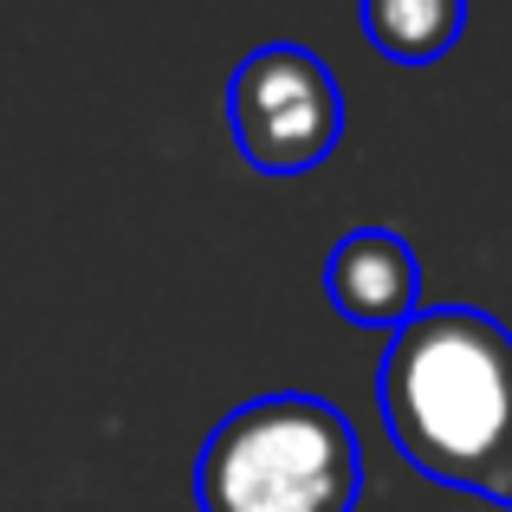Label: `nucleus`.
I'll return each mask as SVG.
<instances>
[{
    "label": "nucleus",
    "mask_w": 512,
    "mask_h": 512,
    "mask_svg": "<svg viewBox=\"0 0 512 512\" xmlns=\"http://www.w3.org/2000/svg\"><path fill=\"white\" fill-rule=\"evenodd\" d=\"M227 130L260 175H312L344 137V98L312 46H260L227 78Z\"/></svg>",
    "instance_id": "3"
},
{
    "label": "nucleus",
    "mask_w": 512,
    "mask_h": 512,
    "mask_svg": "<svg viewBox=\"0 0 512 512\" xmlns=\"http://www.w3.org/2000/svg\"><path fill=\"white\" fill-rule=\"evenodd\" d=\"M383 428L415 474L512 506V331L474 305H435L389 331Z\"/></svg>",
    "instance_id": "1"
},
{
    "label": "nucleus",
    "mask_w": 512,
    "mask_h": 512,
    "mask_svg": "<svg viewBox=\"0 0 512 512\" xmlns=\"http://www.w3.org/2000/svg\"><path fill=\"white\" fill-rule=\"evenodd\" d=\"M415 286H422L415 247L396 240V234H383V227L344 234L338 247H331L325 292H331V305H338L350 325L396 331L402 318H415Z\"/></svg>",
    "instance_id": "4"
},
{
    "label": "nucleus",
    "mask_w": 512,
    "mask_h": 512,
    "mask_svg": "<svg viewBox=\"0 0 512 512\" xmlns=\"http://www.w3.org/2000/svg\"><path fill=\"white\" fill-rule=\"evenodd\" d=\"M363 33L389 65H435L467 26V0H357Z\"/></svg>",
    "instance_id": "5"
},
{
    "label": "nucleus",
    "mask_w": 512,
    "mask_h": 512,
    "mask_svg": "<svg viewBox=\"0 0 512 512\" xmlns=\"http://www.w3.org/2000/svg\"><path fill=\"white\" fill-rule=\"evenodd\" d=\"M363 448L325 396L240 402L195 461L201 512H350Z\"/></svg>",
    "instance_id": "2"
}]
</instances>
